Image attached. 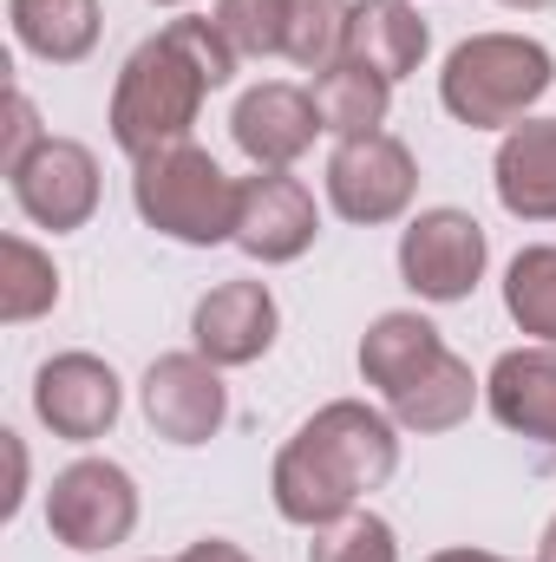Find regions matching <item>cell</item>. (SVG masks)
I'll return each instance as SVG.
<instances>
[{
  "instance_id": "cell-1",
  "label": "cell",
  "mask_w": 556,
  "mask_h": 562,
  "mask_svg": "<svg viewBox=\"0 0 556 562\" xmlns=\"http://www.w3.org/2000/svg\"><path fill=\"white\" fill-rule=\"evenodd\" d=\"M393 471H400V425H393V413H380L367 400H327L276 451L269 491H276L281 524L321 530V524L360 510V497L387 491Z\"/></svg>"
},
{
  "instance_id": "cell-2",
  "label": "cell",
  "mask_w": 556,
  "mask_h": 562,
  "mask_svg": "<svg viewBox=\"0 0 556 562\" xmlns=\"http://www.w3.org/2000/svg\"><path fill=\"white\" fill-rule=\"evenodd\" d=\"M236 46L223 40V26L210 13H184L164 33H151L138 53L119 66L112 86V144L138 164L164 144H184L203 99L223 92L236 79Z\"/></svg>"
},
{
  "instance_id": "cell-3",
  "label": "cell",
  "mask_w": 556,
  "mask_h": 562,
  "mask_svg": "<svg viewBox=\"0 0 556 562\" xmlns=\"http://www.w3.org/2000/svg\"><path fill=\"white\" fill-rule=\"evenodd\" d=\"M360 380L380 386L393 425H407L419 438L458 431L471 419L485 380H471V367L438 340V327L413 307H387L367 334H360Z\"/></svg>"
},
{
  "instance_id": "cell-4",
  "label": "cell",
  "mask_w": 556,
  "mask_h": 562,
  "mask_svg": "<svg viewBox=\"0 0 556 562\" xmlns=\"http://www.w3.org/2000/svg\"><path fill=\"white\" fill-rule=\"evenodd\" d=\"M556 86V59L531 33H471L445 53L438 105L471 132H511Z\"/></svg>"
},
{
  "instance_id": "cell-5",
  "label": "cell",
  "mask_w": 556,
  "mask_h": 562,
  "mask_svg": "<svg viewBox=\"0 0 556 562\" xmlns=\"http://www.w3.org/2000/svg\"><path fill=\"white\" fill-rule=\"evenodd\" d=\"M132 203H138L144 229H157L184 249H216V243H236L243 183L223 177V164L210 150L184 138L132 164Z\"/></svg>"
},
{
  "instance_id": "cell-6",
  "label": "cell",
  "mask_w": 556,
  "mask_h": 562,
  "mask_svg": "<svg viewBox=\"0 0 556 562\" xmlns=\"http://www.w3.org/2000/svg\"><path fill=\"white\" fill-rule=\"evenodd\" d=\"M46 530H53V543L79 550V557L132 543V530H138L132 471L112 464V458H73L46 491Z\"/></svg>"
},
{
  "instance_id": "cell-7",
  "label": "cell",
  "mask_w": 556,
  "mask_h": 562,
  "mask_svg": "<svg viewBox=\"0 0 556 562\" xmlns=\"http://www.w3.org/2000/svg\"><path fill=\"white\" fill-rule=\"evenodd\" d=\"M419 196V164L413 150L393 138V132H367V138H341L327 157V203L341 223H360V229H380V223H400Z\"/></svg>"
},
{
  "instance_id": "cell-8",
  "label": "cell",
  "mask_w": 556,
  "mask_h": 562,
  "mask_svg": "<svg viewBox=\"0 0 556 562\" xmlns=\"http://www.w3.org/2000/svg\"><path fill=\"white\" fill-rule=\"evenodd\" d=\"M491 262V243H485V223L471 210H419L413 223L400 229V281L413 288L419 301H465Z\"/></svg>"
},
{
  "instance_id": "cell-9",
  "label": "cell",
  "mask_w": 556,
  "mask_h": 562,
  "mask_svg": "<svg viewBox=\"0 0 556 562\" xmlns=\"http://www.w3.org/2000/svg\"><path fill=\"white\" fill-rule=\"evenodd\" d=\"M138 406L144 425L164 438V445H210L223 419H230V386H223V367H210L197 347L190 353H157L138 380Z\"/></svg>"
},
{
  "instance_id": "cell-10",
  "label": "cell",
  "mask_w": 556,
  "mask_h": 562,
  "mask_svg": "<svg viewBox=\"0 0 556 562\" xmlns=\"http://www.w3.org/2000/svg\"><path fill=\"white\" fill-rule=\"evenodd\" d=\"M119 413H125V386H119V373L99 353L73 347V353L40 360V373H33V419L53 438L92 445V438H105L119 425Z\"/></svg>"
},
{
  "instance_id": "cell-11",
  "label": "cell",
  "mask_w": 556,
  "mask_h": 562,
  "mask_svg": "<svg viewBox=\"0 0 556 562\" xmlns=\"http://www.w3.org/2000/svg\"><path fill=\"white\" fill-rule=\"evenodd\" d=\"M7 183H13L20 216L33 229H53V236L86 229L99 210V157L79 138H46L26 164L7 170Z\"/></svg>"
},
{
  "instance_id": "cell-12",
  "label": "cell",
  "mask_w": 556,
  "mask_h": 562,
  "mask_svg": "<svg viewBox=\"0 0 556 562\" xmlns=\"http://www.w3.org/2000/svg\"><path fill=\"white\" fill-rule=\"evenodd\" d=\"M321 236V210H314V190L288 170H256L243 177V210H236V249L263 269L281 262H301Z\"/></svg>"
},
{
  "instance_id": "cell-13",
  "label": "cell",
  "mask_w": 556,
  "mask_h": 562,
  "mask_svg": "<svg viewBox=\"0 0 556 562\" xmlns=\"http://www.w3.org/2000/svg\"><path fill=\"white\" fill-rule=\"evenodd\" d=\"M281 334V307L269 281H216L197 307H190V347L210 367H256Z\"/></svg>"
},
{
  "instance_id": "cell-14",
  "label": "cell",
  "mask_w": 556,
  "mask_h": 562,
  "mask_svg": "<svg viewBox=\"0 0 556 562\" xmlns=\"http://www.w3.org/2000/svg\"><path fill=\"white\" fill-rule=\"evenodd\" d=\"M321 132V112H314V92L269 79V86H249L230 112V138L236 150L256 164V170H288L294 157H308V144Z\"/></svg>"
},
{
  "instance_id": "cell-15",
  "label": "cell",
  "mask_w": 556,
  "mask_h": 562,
  "mask_svg": "<svg viewBox=\"0 0 556 562\" xmlns=\"http://www.w3.org/2000/svg\"><path fill=\"white\" fill-rule=\"evenodd\" d=\"M491 419L518 438H537L556 451V347H511L485 373Z\"/></svg>"
},
{
  "instance_id": "cell-16",
  "label": "cell",
  "mask_w": 556,
  "mask_h": 562,
  "mask_svg": "<svg viewBox=\"0 0 556 562\" xmlns=\"http://www.w3.org/2000/svg\"><path fill=\"white\" fill-rule=\"evenodd\" d=\"M498 203L518 223H556V119H524L511 125L491 164Z\"/></svg>"
},
{
  "instance_id": "cell-17",
  "label": "cell",
  "mask_w": 556,
  "mask_h": 562,
  "mask_svg": "<svg viewBox=\"0 0 556 562\" xmlns=\"http://www.w3.org/2000/svg\"><path fill=\"white\" fill-rule=\"evenodd\" d=\"M432 53V26L419 20L413 0H354V20H347V59L374 66L380 79H407L419 72V59Z\"/></svg>"
},
{
  "instance_id": "cell-18",
  "label": "cell",
  "mask_w": 556,
  "mask_h": 562,
  "mask_svg": "<svg viewBox=\"0 0 556 562\" xmlns=\"http://www.w3.org/2000/svg\"><path fill=\"white\" fill-rule=\"evenodd\" d=\"M7 20H13V40L46 66H79L105 33L99 0H7Z\"/></svg>"
},
{
  "instance_id": "cell-19",
  "label": "cell",
  "mask_w": 556,
  "mask_h": 562,
  "mask_svg": "<svg viewBox=\"0 0 556 562\" xmlns=\"http://www.w3.org/2000/svg\"><path fill=\"white\" fill-rule=\"evenodd\" d=\"M314 112H321V132L334 138H367L387 125L393 112V79H380L374 66L360 59H341L327 72H314Z\"/></svg>"
},
{
  "instance_id": "cell-20",
  "label": "cell",
  "mask_w": 556,
  "mask_h": 562,
  "mask_svg": "<svg viewBox=\"0 0 556 562\" xmlns=\"http://www.w3.org/2000/svg\"><path fill=\"white\" fill-rule=\"evenodd\" d=\"M59 307V269L40 243L26 236H0V321L7 327H26L40 314Z\"/></svg>"
},
{
  "instance_id": "cell-21",
  "label": "cell",
  "mask_w": 556,
  "mask_h": 562,
  "mask_svg": "<svg viewBox=\"0 0 556 562\" xmlns=\"http://www.w3.org/2000/svg\"><path fill=\"white\" fill-rule=\"evenodd\" d=\"M504 314L537 340L556 347V243H531L504 269Z\"/></svg>"
},
{
  "instance_id": "cell-22",
  "label": "cell",
  "mask_w": 556,
  "mask_h": 562,
  "mask_svg": "<svg viewBox=\"0 0 556 562\" xmlns=\"http://www.w3.org/2000/svg\"><path fill=\"white\" fill-rule=\"evenodd\" d=\"M347 20L354 0H288V59L308 72H327L347 59Z\"/></svg>"
},
{
  "instance_id": "cell-23",
  "label": "cell",
  "mask_w": 556,
  "mask_h": 562,
  "mask_svg": "<svg viewBox=\"0 0 556 562\" xmlns=\"http://www.w3.org/2000/svg\"><path fill=\"white\" fill-rule=\"evenodd\" d=\"M308 537H314L308 543V562H400L393 524L374 517V510H347V517H334V524H321Z\"/></svg>"
},
{
  "instance_id": "cell-24",
  "label": "cell",
  "mask_w": 556,
  "mask_h": 562,
  "mask_svg": "<svg viewBox=\"0 0 556 562\" xmlns=\"http://www.w3.org/2000/svg\"><path fill=\"white\" fill-rule=\"evenodd\" d=\"M210 20L223 26V40L243 59H276V53H288V0H216Z\"/></svg>"
},
{
  "instance_id": "cell-25",
  "label": "cell",
  "mask_w": 556,
  "mask_h": 562,
  "mask_svg": "<svg viewBox=\"0 0 556 562\" xmlns=\"http://www.w3.org/2000/svg\"><path fill=\"white\" fill-rule=\"evenodd\" d=\"M46 138H53V132H40V112H33V99L13 86V92H7V144H0V170L26 164V157H33Z\"/></svg>"
},
{
  "instance_id": "cell-26",
  "label": "cell",
  "mask_w": 556,
  "mask_h": 562,
  "mask_svg": "<svg viewBox=\"0 0 556 562\" xmlns=\"http://www.w3.org/2000/svg\"><path fill=\"white\" fill-rule=\"evenodd\" d=\"M0 451H7V491H0V517H20V497H26V438H20V431H0Z\"/></svg>"
},
{
  "instance_id": "cell-27",
  "label": "cell",
  "mask_w": 556,
  "mask_h": 562,
  "mask_svg": "<svg viewBox=\"0 0 556 562\" xmlns=\"http://www.w3.org/2000/svg\"><path fill=\"white\" fill-rule=\"evenodd\" d=\"M177 562H256V557H249L243 543H230V537H197Z\"/></svg>"
},
{
  "instance_id": "cell-28",
  "label": "cell",
  "mask_w": 556,
  "mask_h": 562,
  "mask_svg": "<svg viewBox=\"0 0 556 562\" xmlns=\"http://www.w3.org/2000/svg\"><path fill=\"white\" fill-rule=\"evenodd\" d=\"M425 562H511V557H491V550H438V557Z\"/></svg>"
},
{
  "instance_id": "cell-29",
  "label": "cell",
  "mask_w": 556,
  "mask_h": 562,
  "mask_svg": "<svg viewBox=\"0 0 556 562\" xmlns=\"http://www.w3.org/2000/svg\"><path fill=\"white\" fill-rule=\"evenodd\" d=\"M537 562H556V517L544 524V537H537Z\"/></svg>"
},
{
  "instance_id": "cell-30",
  "label": "cell",
  "mask_w": 556,
  "mask_h": 562,
  "mask_svg": "<svg viewBox=\"0 0 556 562\" xmlns=\"http://www.w3.org/2000/svg\"><path fill=\"white\" fill-rule=\"evenodd\" d=\"M498 7H518V13H544V7H556V0H498Z\"/></svg>"
},
{
  "instance_id": "cell-31",
  "label": "cell",
  "mask_w": 556,
  "mask_h": 562,
  "mask_svg": "<svg viewBox=\"0 0 556 562\" xmlns=\"http://www.w3.org/2000/svg\"><path fill=\"white\" fill-rule=\"evenodd\" d=\"M151 7H184V0H151Z\"/></svg>"
}]
</instances>
